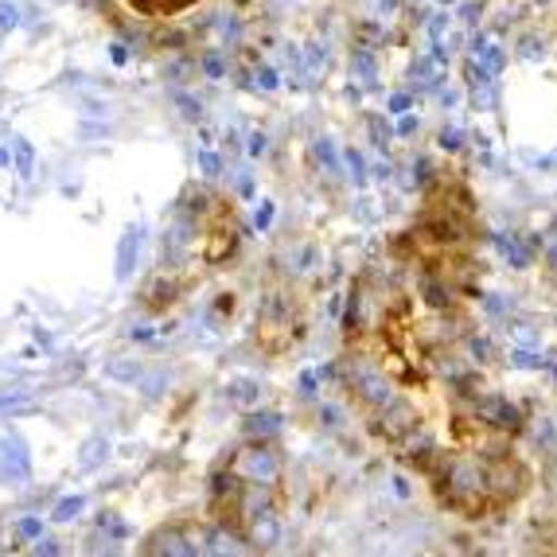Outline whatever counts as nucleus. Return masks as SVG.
<instances>
[{
    "instance_id": "1a4fd4ad",
    "label": "nucleus",
    "mask_w": 557,
    "mask_h": 557,
    "mask_svg": "<svg viewBox=\"0 0 557 557\" xmlns=\"http://www.w3.org/2000/svg\"><path fill=\"white\" fill-rule=\"evenodd\" d=\"M270 219H273V207H261V211H258V231H265V226H270Z\"/></svg>"
},
{
    "instance_id": "423d86ee",
    "label": "nucleus",
    "mask_w": 557,
    "mask_h": 557,
    "mask_svg": "<svg viewBox=\"0 0 557 557\" xmlns=\"http://www.w3.org/2000/svg\"><path fill=\"white\" fill-rule=\"evenodd\" d=\"M207 75H211V78H223V59H219V55H207Z\"/></svg>"
},
{
    "instance_id": "20e7f679",
    "label": "nucleus",
    "mask_w": 557,
    "mask_h": 557,
    "mask_svg": "<svg viewBox=\"0 0 557 557\" xmlns=\"http://www.w3.org/2000/svg\"><path fill=\"white\" fill-rule=\"evenodd\" d=\"M137 242H140V234L133 231L129 238H125V246H121V273L129 270V265H133V258H137Z\"/></svg>"
},
{
    "instance_id": "9b49d317",
    "label": "nucleus",
    "mask_w": 557,
    "mask_h": 557,
    "mask_svg": "<svg viewBox=\"0 0 557 557\" xmlns=\"http://www.w3.org/2000/svg\"><path fill=\"white\" fill-rule=\"evenodd\" d=\"M261 149H265V140H261V133H253V137H250V152L258 157Z\"/></svg>"
},
{
    "instance_id": "7ed1b4c3",
    "label": "nucleus",
    "mask_w": 557,
    "mask_h": 557,
    "mask_svg": "<svg viewBox=\"0 0 557 557\" xmlns=\"http://www.w3.org/2000/svg\"><path fill=\"white\" fill-rule=\"evenodd\" d=\"M472 51H475V63H483L487 71H492V75H495V71H503V51L492 44V39H480Z\"/></svg>"
},
{
    "instance_id": "0eeeda50",
    "label": "nucleus",
    "mask_w": 557,
    "mask_h": 557,
    "mask_svg": "<svg viewBox=\"0 0 557 557\" xmlns=\"http://www.w3.org/2000/svg\"><path fill=\"white\" fill-rule=\"evenodd\" d=\"M409 106H413V102H409L406 94H394V98H391V110H394V113H406Z\"/></svg>"
},
{
    "instance_id": "6e6552de",
    "label": "nucleus",
    "mask_w": 557,
    "mask_h": 557,
    "mask_svg": "<svg viewBox=\"0 0 557 557\" xmlns=\"http://www.w3.org/2000/svg\"><path fill=\"white\" fill-rule=\"evenodd\" d=\"M347 164H351V176L362 184V164H359V152H347Z\"/></svg>"
},
{
    "instance_id": "9d476101",
    "label": "nucleus",
    "mask_w": 557,
    "mask_h": 557,
    "mask_svg": "<svg viewBox=\"0 0 557 557\" xmlns=\"http://www.w3.org/2000/svg\"><path fill=\"white\" fill-rule=\"evenodd\" d=\"M203 172H211V176H214V172H219V157H211V152H203Z\"/></svg>"
},
{
    "instance_id": "f257e3e1",
    "label": "nucleus",
    "mask_w": 557,
    "mask_h": 557,
    "mask_svg": "<svg viewBox=\"0 0 557 557\" xmlns=\"http://www.w3.org/2000/svg\"><path fill=\"white\" fill-rule=\"evenodd\" d=\"M242 460L250 465V475H253L258 483H277L281 465H277V456H273L265 445H250L246 453H242Z\"/></svg>"
},
{
    "instance_id": "f03ea898",
    "label": "nucleus",
    "mask_w": 557,
    "mask_h": 557,
    "mask_svg": "<svg viewBox=\"0 0 557 557\" xmlns=\"http://www.w3.org/2000/svg\"><path fill=\"white\" fill-rule=\"evenodd\" d=\"M480 413H483V421H492V425H519V413H515L507 401H499V398H483L480 401Z\"/></svg>"
},
{
    "instance_id": "39448f33",
    "label": "nucleus",
    "mask_w": 557,
    "mask_h": 557,
    "mask_svg": "<svg viewBox=\"0 0 557 557\" xmlns=\"http://www.w3.org/2000/svg\"><path fill=\"white\" fill-rule=\"evenodd\" d=\"M78 507H83V499H63L59 503L55 519H71V515H78Z\"/></svg>"
},
{
    "instance_id": "f8f14e48",
    "label": "nucleus",
    "mask_w": 557,
    "mask_h": 557,
    "mask_svg": "<svg viewBox=\"0 0 557 557\" xmlns=\"http://www.w3.org/2000/svg\"><path fill=\"white\" fill-rule=\"evenodd\" d=\"M554 261H557V250H554Z\"/></svg>"
}]
</instances>
